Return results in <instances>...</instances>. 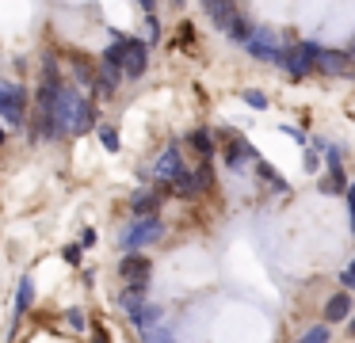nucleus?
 I'll return each instance as SVG.
<instances>
[{
	"instance_id": "nucleus-9",
	"label": "nucleus",
	"mask_w": 355,
	"mask_h": 343,
	"mask_svg": "<svg viewBox=\"0 0 355 343\" xmlns=\"http://www.w3.org/2000/svg\"><path fill=\"white\" fill-rule=\"evenodd\" d=\"M184 149L180 145H164V152L153 160V179H161V187H168L180 172H184Z\"/></svg>"
},
{
	"instance_id": "nucleus-4",
	"label": "nucleus",
	"mask_w": 355,
	"mask_h": 343,
	"mask_svg": "<svg viewBox=\"0 0 355 343\" xmlns=\"http://www.w3.org/2000/svg\"><path fill=\"white\" fill-rule=\"evenodd\" d=\"M317 53H321L317 42H298V46H291V50L279 53V69H286L294 80H302V76H309L317 69Z\"/></svg>"
},
{
	"instance_id": "nucleus-11",
	"label": "nucleus",
	"mask_w": 355,
	"mask_h": 343,
	"mask_svg": "<svg viewBox=\"0 0 355 343\" xmlns=\"http://www.w3.org/2000/svg\"><path fill=\"white\" fill-rule=\"evenodd\" d=\"M218 137L225 141V164H230V168H241V164H248V160H260L252 145H248L245 137H237L233 130H222Z\"/></svg>"
},
{
	"instance_id": "nucleus-17",
	"label": "nucleus",
	"mask_w": 355,
	"mask_h": 343,
	"mask_svg": "<svg viewBox=\"0 0 355 343\" xmlns=\"http://www.w3.org/2000/svg\"><path fill=\"white\" fill-rule=\"evenodd\" d=\"M146 305H149V301H146V294H130V290H123V313L134 320V324L141 320V313H146Z\"/></svg>"
},
{
	"instance_id": "nucleus-8",
	"label": "nucleus",
	"mask_w": 355,
	"mask_h": 343,
	"mask_svg": "<svg viewBox=\"0 0 355 343\" xmlns=\"http://www.w3.org/2000/svg\"><path fill=\"white\" fill-rule=\"evenodd\" d=\"M324 164H329V175L321 179V191L324 195H344L347 191V172H344V157H340L336 145H324Z\"/></svg>"
},
{
	"instance_id": "nucleus-20",
	"label": "nucleus",
	"mask_w": 355,
	"mask_h": 343,
	"mask_svg": "<svg viewBox=\"0 0 355 343\" xmlns=\"http://www.w3.org/2000/svg\"><path fill=\"white\" fill-rule=\"evenodd\" d=\"M256 168H260V175H263V179H268V183H271V187H275V191H286L283 175H279V172H275V168H271V164H263V160H256Z\"/></svg>"
},
{
	"instance_id": "nucleus-14",
	"label": "nucleus",
	"mask_w": 355,
	"mask_h": 343,
	"mask_svg": "<svg viewBox=\"0 0 355 343\" xmlns=\"http://www.w3.org/2000/svg\"><path fill=\"white\" fill-rule=\"evenodd\" d=\"M31 305H35V279L31 274H24V279H19V290H16V309H12V320H24L27 313H31Z\"/></svg>"
},
{
	"instance_id": "nucleus-13",
	"label": "nucleus",
	"mask_w": 355,
	"mask_h": 343,
	"mask_svg": "<svg viewBox=\"0 0 355 343\" xmlns=\"http://www.w3.org/2000/svg\"><path fill=\"white\" fill-rule=\"evenodd\" d=\"M184 145L187 149H195V157L202 160V164H210V157H214V134H210V130H191V134L184 137Z\"/></svg>"
},
{
	"instance_id": "nucleus-23",
	"label": "nucleus",
	"mask_w": 355,
	"mask_h": 343,
	"mask_svg": "<svg viewBox=\"0 0 355 343\" xmlns=\"http://www.w3.org/2000/svg\"><path fill=\"white\" fill-rule=\"evenodd\" d=\"M241 99H245L248 107H256V111H263V107H268V96H263V91H252V88L241 91Z\"/></svg>"
},
{
	"instance_id": "nucleus-27",
	"label": "nucleus",
	"mask_w": 355,
	"mask_h": 343,
	"mask_svg": "<svg viewBox=\"0 0 355 343\" xmlns=\"http://www.w3.org/2000/svg\"><path fill=\"white\" fill-rule=\"evenodd\" d=\"M340 282H344V294H347V290H355V259L347 263V271L340 274Z\"/></svg>"
},
{
	"instance_id": "nucleus-24",
	"label": "nucleus",
	"mask_w": 355,
	"mask_h": 343,
	"mask_svg": "<svg viewBox=\"0 0 355 343\" xmlns=\"http://www.w3.org/2000/svg\"><path fill=\"white\" fill-rule=\"evenodd\" d=\"M62 259L77 267V263H80V244H65V248H62Z\"/></svg>"
},
{
	"instance_id": "nucleus-1",
	"label": "nucleus",
	"mask_w": 355,
	"mask_h": 343,
	"mask_svg": "<svg viewBox=\"0 0 355 343\" xmlns=\"http://www.w3.org/2000/svg\"><path fill=\"white\" fill-rule=\"evenodd\" d=\"M54 122H58L62 134H88V130L100 126V122H96V103L69 80L62 84V91H58V99H54Z\"/></svg>"
},
{
	"instance_id": "nucleus-29",
	"label": "nucleus",
	"mask_w": 355,
	"mask_h": 343,
	"mask_svg": "<svg viewBox=\"0 0 355 343\" xmlns=\"http://www.w3.org/2000/svg\"><path fill=\"white\" fill-rule=\"evenodd\" d=\"M0 145H4V130H0Z\"/></svg>"
},
{
	"instance_id": "nucleus-16",
	"label": "nucleus",
	"mask_w": 355,
	"mask_h": 343,
	"mask_svg": "<svg viewBox=\"0 0 355 343\" xmlns=\"http://www.w3.org/2000/svg\"><path fill=\"white\" fill-rule=\"evenodd\" d=\"M207 15H210V19H214L222 30H230V23L241 15V8H237V4H207Z\"/></svg>"
},
{
	"instance_id": "nucleus-6",
	"label": "nucleus",
	"mask_w": 355,
	"mask_h": 343,
	"mask_svg": "<svg viewBox=\"0 0 355 343\" xmlns=\"http://www.w3.org/2000/svg\"><path fill=\"white\" fill-rule=\"evenodd\" d=\"M123 76L126 80H141L146 76V69H149V42L146 38H138V35H126L123 38Z\"/></svg>"
},
{
	"instance_id": "nucleus-19",
	"label": "nucleus",
	"mask_w": 355,
	"mask_h": 343,
	"mask_svg": "<svg viewBox=\"0 0 355 343\" xmlns=\"http://www.w3.org/2000/svg\"><path fill=\"white\" fill-rule=\"evenodd\" d=\"M230 38H233V42H241V46H245L248 38H252V23H248L245 15H237V19L230 23Z\"/></svg>"
},
{
	"instance_id": "nucleus-21",
	"label": "nucleus",
	"mask_w": 355,
	"mask_h": 343,
	"mask_svg": "<svg viewBox=\"0 0 355 343\" xmlns=\"http://www.w3.org/2000/svg\"><path fill=\"white\" fill-rule=\"evenodd\" d=\"M332 340V332H329V324H317V328H309L306 335H302L298 343H329Z\"/></svg>"
},
{
	"instance_id": "nucleus-5",
	"label": "nucleus",
	"mask_w": 355,
	"mask_h": 343,
	"mask_svg": "<svg viewBox=\"0 0 355 343\" xmlns=\"http://www.w3.org/2000/svg\"><path fill=\"white\" fill-rule=\"evenodd\" d=\"M119 274H123V282H126L130 294H146L149 274H153V263H149L146 252H130V256H123V263H119Z\"/></svg>"
},
{
	"instance_id": "nucleus-28",
	"label": "nucleus",
	"mask_w": 355,
	"mask_h": 343,
	"mask_svg": "<svg viewBox=\"0 0 355 343\" xmlns=\"http://www.w3.org/2000/svg\"><path fill=\"white\" fill-rule=\"evenodd\" d=\"M92 244H96V229L88 225L85 233H80V248H92Z\"/></svg>"
},
{
	"instance_id": "nucleus-22",
	"label": "nucleus",
	"mask_w": 355,
	"mask_h": 343,
	"mask_svg": "<svg viewBox=\"0 0 355 343\" xmlns=\"http://www.w3.org/2000/svg\"><path fill=\"white\" fill-rule=\"evenodd\" d=\"M65 320L73 324V332H88V313H85V309H77V305H73V309L65 313Z\"/></svg>"
},
{
	"instance_id": "nucleus-10",
	"label": "nucleus",
	"mask_w": 355,
	"mask_h": 343,
	"mask_svg": "<svg viewBox=\"0 0 355 343\" xmlns=\"http://www.w3.org/2000/svg\"><path fill=\"white\" fill-rule=\"evenodd\" d=\"M164 195H168V187H146V191H138V195L130 198V213H134V221H141V218H157V210H161Z\"/></svg>"
},
{
	"instance_id": "nucleus-3",
	"label": "nucleus",
	"mask_w": 355,
	"mask_h": 343,
	"mask_svg": "<svg viewBox=\"0 0 355 343\" xmlns=\"http://www.w3.org/2000/svg\"><path fill=\"white\" fill-rule=\"evenodd\" d=\"M161 236H164V221H161V213H157V218H141V221L123 225V233H119V248H123V256H130V252H141L146 244L161 240Z\"/></svg>"
},
{
	"instance_id": "nucleus-26",
	"label": "nucleus",
	"mask_w": 355,
	"mask_h": 343,
	"mask_svg": "<svg viewBox=\"0 0 355 343\" xmlns=\"http://www.w3.org/2000/svg\"><path fill=\"white\" fill-rule=\"evenodd\" d=\"M88 332H92V343H111V332L103 324H88Z\"/></svg>"
},
{
	"instance_id": "nucleus-7",
	"label": "nucleus",
	"mask_w": 355,
	"mask_h": 343,
	"mask_svg": "<svg viewBox=\"0 0 355 343\" xmlns=\"http://www.w3.org/2000/svg\"><path fill=\"white\" fill-rule=\"evenodd\" d=\"M245 50L252 53L256 61H271V65H279V53H283V46H279V35L271 27H252V38L245 42Z\"/></svg>"
},
{
	"instance_id": "nucleus-15",
	"label": "nucleus",
	"mask_w": 355,
	"mask_h": 343,
	"mask_svg": "<svg viewBox=\"0 0 355 343\" xmlns=\"http://www.w3.org/2000/svg\"><path fill=\"white\" fill-rule=\"evenodd\" d=\"M352 317V294H332L329 301H324V324H340V320Z\"/></svg>"
},
{
	"instance_id": "nucleus-2",
	"label": "nucleus",
	"mask_w": 355,
	"mask_h": 343,
	"mask_svg": "<svg viewBox=\"0 0 355 343\" xmlns=\"http://www.w3.org/2000/svg\"><path fill=\"white\" fill-rule=\"evenodd\" d=\"M27 103H31V96H27L24 84L0 80V118L8 122L12 130H24L27 126Z\"/></svg>"
},
{
	"instance_id": "nucleus-18",
	"label": "nucleus",
	"mask_w": 355,
	"mask_h": 343,
	"mask_svg": "<svg viewBox=\"0 0 355 343\" xmlns=\"http://www.w3.org/2000/svg\"><path fill=\"white\" fill-rule=\"evenodd\" d=\"M96 137H100V145H103L107 152H119V149H123V137H119L115 126H96Z\"/></svg>"
},
{
	"instance_id": "nucleus-25",
	"label": "nucleus",
	"mask_w": 355,
	"mask_h": 343,
	"mask_svg": "<svg viewBox=\"0 0 355 343\" xmlns=\"http://www.w3.org/2000/svg\"><path fill=\"white\" fill-rule=\"evenodd\" d=\"M347 218H352V236H355V183H347Z\"/></svg>"
},
{
	"instance_id": "nucleus-12",
	"label": "nucleus",
	"mask_w": 355,
	"mask_h": 343,
	"mask_svg": "<svg viewBox=\"0 0 355 343\" xmlns=\"http://www.w3.org/2000/svg\"><path fill=\"white\" fill-rule=\"evenodd\" d=\"M352 69V58L347 50H321L317 53V73H329V76H340Z\"/></svg>"
}]
</instances>
